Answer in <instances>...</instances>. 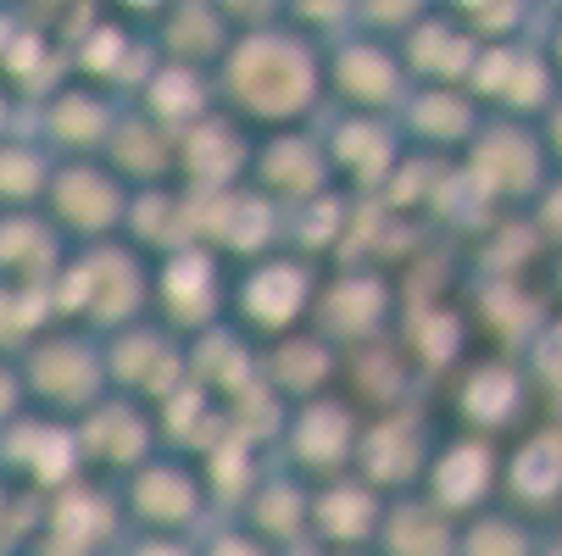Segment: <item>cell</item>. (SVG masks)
<instances>
[{
  "label": "cell",
  "instance_id": "34",
  "mask_svg": "<svg viewBox=\"0 0 562 556\" xmlns=\"http://www.w3.org/2000/svg\"><path fill=\"white\" fill-rule=\"evenodd\" d=\"M395 50H401L413 90H468V78L479 67V45L462 34V23L446 7H435Z\"/></svg>",
  "mask_w": 562,
  "mask_h": 556
},
{
  "label": "cell",
  "instance_id": "14",
  "mask_svg": "<svg viewBox=\"0 0 562 556\" xmlns=\"http://www.w3.org/2000/svg\"><path fill=\"white\" fill-rule=\"evenodd\" d=\"M435 451H440V440H435V423H429V412L418 401L390 407V412H368L362 445H357V479H368L390 501L395 496H418Z\"/></svg>",
  "mask_w": 562,
  "mask_h": 556
},
{
  "label": "cell",
  "instance_id": "41",
  "mask_svg": "<svg viewBox=\"0 0 562 556\" xmlns=\"http://www.w3.org/2000/svg\"><path fill=\"white\" fill-rule=\"evenodd\" d=\"M50 179H56V156L29 128L0 139V217L7 212H45Z\"/></svg>",
  "mask_w": 562,
  "mask_h": 556
},
{
  "label": "cell",
  "instance_id": "36",
  "mask_svg": "<svg viewBox=\"0 0 562 556\" xmlns=\"http://www.w3.org/2000/svg\"><path fill=\"white\" fill-rule=\"evenodd\" d=\"M72 246L56 234L45 212H7L0 217V284H50Z\"/></svg>",
  "mask_w": 562,
  "mask_h": 556
},
{
  "label": "cell",
  "instance_id": "18",
  "mask_svg": "<svg viewBox=\"0 0 562 556\" xmlns=\"http://www.w3.org/2000/svg\"><path fill=\"white\" fill-rule=\"evenodd\" d=\"M195 246H206L217 262L251 268V262L284 251V212L257 184H239L223 195H195Z\"/></svg>",
  "mask_w": 562,
  "mask_h": 556
},
{
  "label": "cell",
  "instance_id": "9",
  "mask_svg": "<svg viewBox=\"0 0 562 556\" xmlns=\"http://www.w3.org/2000/svg\"><path fill=\"white\" fill-rule=\"evenodd\" d=\"M128 206H134V190L101 162V156L56 162V179H50V195H45V217L56 223V234L72 251L123 240L128 234Z\"/></svg>",
  "mask_w": 562,
  "mask_h": 556
},
{
  "label": "cell",
  "instance_id": "53",
  "mask_svg": "<svg viewBox=\"0 0 562 556\" xmlns=\"http://www.w3.org/2000/svg\"><path fill=\"white\" fill-rule=\"evenodd\" d=\"M112 556H201V540H173V534H123Z\"/></svg>",
  "mask_w": 562,
  "mask_h": 556
},
{
  "label": "cell",
  "instance_id": "35",
  "mask_svg": "<svg viewBox=\"0 0 562 556\" xmlns=\"http://www.w3.org/2000/svg\"><path fill=\"white\" fill-rule=\"evenodd\" d=\"M101 162H106L128 190H162V184H179V139L162 134L150 117H139V112L128 106Z\"/></svg>",
  "mask_w": 562,
  "mask_h": 556
},
{
  "label": "cell",
  "instance_id": "27",
  "mask_svg": "<svg viewBox=\"0 0 562 556\" xmlns=\"http://www.w3.org/2000/svg\"><path fill=\"white\" fill-rule=\"evenodd\" d=\"M234 523H246L279 556H306L312 551V485L273 462L257 479V490L246 496V507L234 512Z\"/></svg>",
  "mask_w": 562,
  "mask_h": 556
},
{
  "label": "cell",
  "instance_id": "6",
  "mask_svg": "<svg viewBox=\"0 0 562 556\" xmlns=\"http://www.w3.org/2000/svg\"><path fill=\"white\" fill-rule=\"evenodd\" d=\"M117 507L128 534H173V540H201L217 523L212 490L201 479V462L156 451L145 467H134L117 485Z\"/></svg>",
  "mask_w": 562,
  "mask_h": 556
},
{
  "label": "cell",
  "instance_id": "4",
  "mask_svg": "<svg viewBox=\"0 0 562 556\" xmlns=\"http://www.w3.org/2000/svg\"><path fill=\"white\" fill-rule=\"evenodd\" d=\"M317 290H324V273H317L312 257L301 251H273L251 268L234 273V295H228V324L239 334H251L257 345H273L284 334H301L312 324Z\"/></svg>",
  "mask_w": 562,
  "mask_h": 556
},
{
  "label": "cell",
  "instance_id": "12",
  "mask_svg": "<svg viewBox=\"0 0 562 556\" xmlns=\"http://www.w3.org/2000/svg\"><path fill=\"white\" fill-rule=\"evenodd\" d=\"M324 84H329V112L401 117V106L413 101V78L401 67V50L362 29H351L324 50Z\"/></svg>",
  "mask_w": 562,
  "mask_h": 556
},
{
  "label": "cell",
  "instance_id": "55",
  "mask_svg": "<svg viewBox=\"0 0 562 556\" xmlns=\"http://www.w3.org/2000/svg\"><path fill=\"white\" fill-rule=\"evenodd\" d=\"M535 134H540V145H546V162H551V173H562V101H557V106L540 117V128H535Z\"/></svg>",
  "mask_w": 562,
  "mask_h": 556
},
{
  "label": "cell",
  "instance_id": "22",
  "mask_svg": "<svg viewBox=\"0 0 562 556\" xmlns=\"http://www.w3.org/2000/svg\"><path fill=\"white\" fill-rule=\"evenodd\" d=\"M529 401H535V373L513 356H485V362H473L462 367L457 389H451V412L468 434H507L529 418Z\"/></svg>",
  "mask_w": 562,
  "mask_h": 556
},
{
  "label": "cell",
  "instance_id": "29",
  "mask_svg": "<svg viewBox=\"0 0 562 556\" xmlns=\"http://www.w3.org/2000/svg\"><path fill=\"white\" fill-rule=\"evenodd\" d=\"M395 123H401L407 150L457 162V156L479 139V128H485V106H479L468 90H413V101L401 106Z\"/></svg>",
  "mask_w": 562,
  "mask_h": 556
},
{
  "label": "cell",
  "instance_id": "5",
  "mask_svg": "<svg viewBox=\"0 0 562 556\" xmlns=\"http://www.w3.org/2000/svg\"><path fill=\"white\" fill-rule=\"evenodd\" d=\"M18 367H23V384H29V407L45 412V418H61V423H78L112 395L106 351L85 329H61L56 324L50 334H40L18 356Z\"/></svg>",
  "mask_w": 562,
  "mask_h": 556
},
{
  "label": "cell",
  "instance_id": "38",
  "mask_svg": "<svg viewBox=\"0 0 562 556\" xmlns=\"http://www.w3.org/2000/svg\"><path fill=\"white\" fill-rule=\"evenodd\" d=\"M0 84H7L29 112H34L56 84H67V50H61V39H56L50 23H34V18L23 12L18 39L7 45V56H0Z\"/></svg>",
  "mask_w": 562,
  "mask_h": 556
},
{
  "label": "cell",
  "instance_id": "16",
  "mask_svg": "<svg viewBox=\"0 0 562 556\" xmlns=\"http://www.w3.org/2000/svg\"><path fill=\"white\" fill-rule=\"evenodd\" d=\"M106 351V384L123 401H139V407H162L168 395H179L190 384V367H184V340H173L156 317H139V324L117 329L101 340Z\"/></svg>",
  "mask_w": 562,
  "mask_h": 556
},
{
  "label": "cell",
  "instance_id": "30",
  "mask_svg": "<svg viewBox=\"0 0 562 556\" xmlns=\"http://www.w3.org/2000/svg\"><path fill=\"white\" fill-rule=\"evenodd\" d=\"M150 45H156L162 61L217 72L228 45H234V29H228L217 0H162L156 18H150Z\"/></svg>",
  "mask_w": 562,
  "mask_h": 556
},
{
  "label": "cell",
  "instance_id": "3",
  "mask_svg": "<svg viewBox=\"0 0 562 556\" xmlns=\"http://www.w3.org/2000/svg\"><path fill=\"white\" fill-rule=\"evenodd\" d=\"M67 23H50L61 50H67V78L90 90H106L117 101H134V90L145 84V72L156 67V45L145 34V23H134L123 7L101 12V7H67Z\"/></svg>",
  "mask_w": 562,
  "mask_h": 556
},
{
  "label": "cell",
  "instance_id": "17",
  "mask_svg": "<svg viewBox=\"0 0 562 556\" xmlns=\"http://www.w3.org/2000/svg\"><path fill=\"white\" fill-rule=\"evenodd\" d=\"M468 95L485 106V117H507V123H529L540 128V117L562 101V84L551 61L529 45H491L479 50V67L468 78Z\"/></svg>",
  "mask_w": 562,
  "mask_h": 556
},
{
  "label": "cell",
  "instance_id": "20",
  "mask_svg": "<svg viewBox=\"0 0 562 556\" xmlns=\"http://www.w3.org/2000/svg\"><path fill=\"white\" fill-rule=\"evenodd\" d=\"M502 467H507V456L496 451V440L457 429V434L440 440V451H435V462H429V473H424V496H429L446 518L468 523V518H479V512L502 507Z\"/></svg>",
  "mask_w": 562,
  "mask_h": 556
},
{
  "label": "cell",
  "instance_id": "10",
  "mask_svg": "<svg viewBox=\"0 0 562 556\" xmlns=\"http://www.w3.org/2000/svg\"><path fill=\"white\" fill-rule=\"evenodd\" d=\"M228 295H234V279L206 246H184L173 257L150 262V317L184 345L228 324Z\"/></svg>",
  "mask_w": 562,
  "mask_h": 556
},
{
  "label": "cell",
  "instance_id": "39",
  "mask_svg": "<svg viewBox=\"0 0 562 556\" xmlns=\"http://www.w3.org/2000/svg\"><path fill=\"white\" fill-rule=\"evenodd\" d=\"M457 534H462V523L446 518L424 490L418 496H395L384 507L373 556H457Z\"/></svg>",
  "mask_w": 562,
  "mask_h": 556
},
{
  "label": "cell",
  "instance_id": "37",
  "mask_svg": "<svg viewBox=\"0 0 562 556\" xmlns=\"http://www.w3.org/2000/svg\"><path fill=\"white\" fill-rule=\"evenodd\" d=\"M123 240L139 257H173L184 246H195V195L184 184H162V190H134L128 206V234Z\"/></svg>",
  "mask_w": 562,
  "mask_h": 556
},
{
  "label": "cell",
  "instance_id": "33",
  "mask_svg": "<svg viewBox=\"0 0 562 556\" xmlns=\"http://www.w3.org/2000/svg\"><path fill=\"white\" fill-rule=\"evenodd\" d=\"M128 106H134L139 117H150L162 134H173V139H184L195 123H206L212 112H223V106H217V78H212V72L179 67V61H162V56H156V67L145 72V84L134 90Z\"/></svg>",
  "mask_w": 562,
  "mask_h": 556
},
{
  "label": "cell",
  "instance_id": "59",
  "mask_svg": "<svg viewBox=\"0 0 562 556\" xmlns=\"http://www.w3.org/2000/svg\"><path fill=\"white\" fill-rule=\"evenodd\" d=\"M306 556H373V551H306Z\"/></svg>",
  "mask_w": 562,
  "mask_h": 556
},
{
  "label": "cell",
  "instance_id": "11",
  "mask_svg": "<svg viewBox=\"0 0 562 556\" xmlns=\"http://www.w3.org/2000/svg\"><path fill=\"white\" fill-rule=\"evenodd\" d=\"M324 139L335 190H346L351 201H384V190L395 184V173L407 168V139H401L395 117H362V112H324L317 123Z\"/></svg>",
  "mask_w": 562,
  "mask_h": 556
},
{
  "label": "cell",
  "instance_id": "21",
  "mask_svg": "<svg viewBox=\"0 0 562 556\" xmlns=\"http://www.w3.org/2000/svg\"><path fill=\"white\" fill-rule=\"evenodd\" d=\"M72 429H78V451H85V473L101 485H123L134 467H145L162 451L156 412L139 407V401H123V395H106V401L95 412H85Z\"/></svg>",
  "mask_w": 562,
  "mask_h": 556
},
{
  "label": "cell",
  "instance_id": "51",
  "mask_svg": "<svg viewBox=\"0 0 562 556\" xmlns=\"http://www.w3.org/2000/svg\"><path fill=\"white\" fill-rule=\"evenodd\" d=\"M34 407H29V384H23V367L12 356H0V434L12 423H23Z\"/></svg>",
  "mask_w": 562,
  "mask_h": 556
},
{
  "label": "cell",
  "instance_id": "46",
  "mask_svg": "<svg viewBox=\"0 0 562 556\" xmlns=\"http://www.w3.org/2000/svg\"><path fill=\"white\" fill-rule=\"evenodd\" d=\"M50 329H56L50 284H0V356L18 362Z\"/></svg>",
  "mask_w": 562,
  "mask_h": 556
},
{
  "label": "cell",
  "instance_id": "25",
  "mask_svg": "<svg viewBox=\"0 0 562 556\" xmlns=\"http://www.w3.org/2000/svg\"><path fill=\"white\" fill-rule=\"evenodd\" d=\"M340 378H346V356H340L324 334H312V329L262 345V384L279 395L290 412L340 395V389H335Z\"/></svg>",
  "mask_w": 562,
  "mask_h": 556
},
{
  "label": "cell",
  "instance_id": "54",
  "mask_svg": "<svg viewBox=\"0 0 562 556\" xmlns=\"http://www.w3.org/2000/svg\"><path fill=\"white\" fill-rule=\"evenodd\" d=\"M535 50L551 61L557 84H562V7H546V18H540V34H535Z\"/></svg>",
  "mask_w": 562,
  "mask_h": 556
},
{
  "label": "cell",
  "instance_id": "60",
  "mask_svg": "<svg viewBox=\"0 0 562 556\" xmlns=\"http://www.w3.org/2000/svg\"><path fill=\"white\" fill-rule=\"evenodd\" d=\"M557 290H562V262H557Z\"/></svg>",
  "mask_w": 562,
  "mask_h": 556
},
{
  "label": "cell",
  "instance_id": "47",
  "mask_svg": "<svg viewBox=\"0 0 562 556\" xmlns=\"http://www.w3.org/2000/svg\"><path fill=\"white\" fill-rule=\"evenodd\" d=\"M284 29H295L301 39H312V45H335V39H346L351 29H357V0H284Z\"/></svg>",
  "mask_w": 562,
  "mask_h": 556
},
{
  "label": "cell",
  "instance_id": "43",
  "mask_svg": "<svg viewBox=\"0 0 562 556\" xmlns=\"http://www.w3.org/2000/svg\"><path fill=\"white\" fill-rule=\"evenodd\" d=\"M357 206H362V201H351L346 190H329V195H317V201L284 212V246L301 251V257H312V262L329 257V251H340V246L351 240Z\"/></svg>",
  "mask_w": 562,
  "mask_h": 556
},
{
  "label": "cell",
  "instance_id": "8",
  "mask_svg": "<svg viewBox=\"0 0 562 556\" xmlns=\"http://www.w3.org/2000/svg\"><path fill=\"white\" fill-rule=\"evenodd\" d=\"M395 311H401V295H395L390 273L373 262H351L335 279H324L306 329L324 334L340 356H357V351L395 340Z\"/></svg>",
  "mask_w": 562,
  "mask_h": 556
},
{
  "label": "cell",
  "instance_id": "58",
  "mask_svg": "<svg viewBox=\"0 0 562 556\" xmlns=\"http://www.w3.org/2000/svg\"><path fill=\"white\" fill-rule=\"evenodd\" d=\"M540 556H562V523H557V529H546V540H540Z\"/></svg>",
  "mask_w": 562,
  "mask_h": 556
},
{
  "label": "cell",
  "instance_id": "31",
  "mask_svg": "<svg viewBox=\"0 0 562 556\" xmlns=\"http://www.w3.org/2000/svg\"><path fill=\"white\" fill-rule=\"evenodd\" d=\"M184 367H190V384L206 389L228 412L234 401H246L262 384V345L251 334H239L234 324H217V329H206L201 340L184 345Z\"/></svg>",
  "mask_w": 562,
  "mask_h": 556
},
{
  "label": "cell",
  "instance_id": "28",
  "mask_svg": "<svg viewBox=\"0 0 562 556\" xmlns=\"http://www.w3.org/2000/svg\"><path fill=\"white\" fill-rule=\"evenodd\" d=\"M384 507L390 496H379L357 473L312 485V551H373Z\"/></svg>",
  "mask_w": 562,
  "mask_h": 556
},
{
  "label": "cell",
  "instance_id": "50",
  "mask_svg": "<svg viewBox=\"0 0 562 556\" xmlns=\"http://www.w3.org/2000/svg\"><path fill=\"white\" fill-rule=\"evenodd\" d=\"M201 556H279L268 540H257L246 523H234V518H217L206 534H201Z\"/></svg>",
  "mask_w": 562,
  "mask_h": 556
},
{
  "label": "cell",
  "instance_id": "15",
  "mask_svg": "<svg viewBox=\"0 0 562 556\" xmlns=\"http://www.w3.org/2000/svg\"><path fill=\"white\" fill-rule=\"evenodd\" d=\"M0 479H12L23 496L50 501L72 485H85V451H78V429L45 412H29L0 434Z\"/></svg>",
  "mask_w": 562,
  "mask_h": 556
},
{
  "label": "cell",
  "instance_id": "56",
  "mask_svg": "<svg viewBox=\"0 0 562 556\" xmlns=\"http://www.w3.org/2000/svg\"><path fill=\"white\" fill-rule=\"evenodd\" d=\"M29 128V106L7 90V84H0V139H12V134H23Z\"/></svg>",
  "mask_w": 562,
  "mask_h": 556
},
{
  "label": "cell",
  "instance_id": "19",
  "mask_svg": "<svg viewBox=\"0 0 562 556\" xmlns=\"http://www.w3.org/2000/svg\"><path fill=\"white\" fill-rule=\"evenodd\" d=\"M128 101L106 95V90H90L78 84V78H67V84H56L34 112H29V134L56 156V162H85V156H106L117 123H123Z\"/></svg>",
  "mask_w": 562,
  "mask_h": 556
},
{
  "label": "cell",
  "instance_id": "40",
  "mask_svg": "<svg viewBox=\"0 0 562 556\" xmlns=\"http://www.w3.org/2000/svg\"><path fill=\"white\" fill-rule=\"evenodd\" d=\"M156 429H162V451L201 462L217 440H228V412L212 401L206 389L184 384L179 395H168V401L156 407Z\"/></svg>",
  "mask_w": 562,
  "mask_h": 556
},
{
  "label": "cell",
  "instance_id": "45",
  "mask_svg": "<svg viewBox=\"0 0 562 556\" xmlns=\"http://www.w3.org/2000/svg\"><path fill=\"white\" fill-rule=\"evenodd\" d=\"M540 540H546L540 523H529L513 507H491V512L462 523L457 556H540Z\"/></svg>",
  "mask_w": 562,
  "mask_h": 556
},
{
  "label": "cell",
  "instance_id": "24",
  "mask_svg": "<svg viewBox=\"0 0 562 556\" xmlns=\"http://www.w3.org/2000/svg\"><path fill=\"white\" fill-rule=\"evenodd\" d=\"M251 184L279 206V212H295L317 195L335 190V173H329V156H324V139L317 128H284V134H262L257 139V168H251Z\"/></svg>",
  "mask_w": 562,
  "mask_h": 556
},
{
  "label": "cell",
  "instance_id": "44",
  "mask_svg": "<svg viewBox=\"0 0 562 556\" xmlns=\"http://www.w3.org/2000/svg\"><path fill=\"white\" fill-rule=\"evenodd\" d=\"M273 467V456L268 451H257V445H246V440H217L206 456H201V479H206V490H212V507H217V518H234L239 507H246V496L257 490V479Z\"/></svg>",
  "mask_w": 562,
  "mask_h": 556
},
{
  "label": "cell",
  "instance_id": "1",
  "mask_svg": "<svg viewBox=\"0 0 562 556\" xmlns=\"http://www.w3.org/2000/svg\"><path fill=\"white\" fill-rule=\"evenodd\" d=\"M212 78H217V106L239 117L257 139L284 134V128H317L329 112L324 45L284 29V18L257 34H234Z\"/></svg>",
  "mask_w": 562,
  "mask_h": 556
},
{
  "label": "cell",
  "instance_id": "23",
  "mask_svg": "<svg viewBox=\"0 0 562 556\" xmlns=\"http://www.w3.org/2000/svg\"><path fill=\"white\" fill-rule=\"evenodd\" d=\"M251 168H257V134L228 112H212L179 139V184L190 195L239 190L251 184Z\"/></svg>",
  "mask_w": 562,
  "mask_h": 556
},
{
  "label": "cell",
  "instance_id": "7",
  "mask_svg": "<svg viewBox=\"0 0 562 556\" xmlns=\"http://www.w3.org/2000/svg\"><path fill=\"white\" fill-rule=\"evenodd\" d=\"M457 168L485 212H529L540 201V190L557 179L540 134L529 123H507V117H485L479 139L457 156Z\"/></svg>",
  "mask_w": 562,
  "mask_h": 556
},
{
  "label": "cell",
  "instance_id": "57",
  "mask_svg": "<svg viewBox=\"0 0 562 556\" xmlns=\"http://www.w3.org/2000/svg\"><path fill=\"white\" fill-rule=\"evenodd\" d=\"M18 556H85V551H72V545H61V540H50V534L40 529V534H34V540H29Z\"/></svg>",
  "mask_w": 562,
  "mask_h": 556
},
{
  "label": "cell",
  "instance_id": "32",
  "mask_svg": "<svg viewBox=\"0 0 562 556\" xmlns=\"http://www.w3.org/2000/svg\"><path fill=\"white\" fill-rule=\"evenodd\" d=\"M45 534L85 551V556H112L128 534L123 523V507H117V485H101V479H85L61 496L45 501Z\"/></svg>",
  "mask_w": 562,
  "mask_h": 556
},
{
  "label": "cell",
  "instance_id": "48",
  "mask_svg": "<svg viewBox=\"0 0 562 556\" xmlns=\"http://www.w3.org/2000/svg\"><path fill=\"white\" fill-rule=\"evenodd\" d=\"M401 351L413 356V367H435L446 373L462 351V317L457 311H424L418 317V334H401Z\"/></svg>",
  "mask_w": 562,
  "mask_h": 556
},
{
  "label": "cell",
  "instance_id": "42",
  "mask_svg": "<svg viewBox=\"0 0 562 556\" xmlns=\"http://www.w3.org/2000/svg\"><path fill=\"white\" fill-rule=\"evenodd\" d=\"M446 12L462 23V34L479 50L529 45L540 34V18H546V7H535V0H446Z\"/></svg>",
  "mask_w": 562,
  "mask_h": 556
},
{
  "label": "cell",
  "instance_id": "13",
  "mask_svg": "<svg viewBox=\"0 0 562 556\" xmlns=\"http://www.w3.org/2000/svg\"><path fill=\"white\" fill-rule=\"evenodd\" d=\"M362 423H368V412L351 401V395H329V401L295 407V412L284 418V434H279L273 462L290 467L295 479H306V485L346 479V473H357Z\"/></svg>",
  "mask_w": 562,
  "mask_h": 556
},
{
  "label": "cell",
  "instance_id": "52",
  "mask_svg": "<svg viewBox=\"0 0 562 556\" xmlns=\"http://www.w3.org/2000/svg\"><path fill=\"white\" fill-rule=\"evenodd\" d=\"M529 228L540 234V246H551V251H562V173L540 190V201L529 206Z\"/></svg>",
  "mask_w": 562,
  "mask_h": 556
},
{
  "label": "cell",
  "instance_id": "49",
  "mask_svg": "<svg viewBox=\"0 0 562 556\" xmlns=\"http://www.w3.org/2000/svg\"><path fill=\"white\" fill-rule=\"evenodd\" d=\"M429 12H435V0H357V29L373 34V39L401 45Z\"/></svg>",
  "mask_w": 562,
  "mask_h": 556
},
{
  "label": "cell",
  "instance_id": "26",
  "mask_svg": "<svg viewBox=\"0 0 562 556\" xmlns=\"http://www.w3.org/2000/svg\"><path fill=\"white\" fill-rule=\"evenodd\" d=\"M502 507L524 512L529 523L562 518V423H540L507 451Z\"/></svg>",
  "mask_w": 562,
  "mask_h": 556
},
{
  "label": "cell",
  "instance_id": "2",
  "mask_svg": "<svg viewBox=\"0 0 562 556\" xmlns=\"http://www.w3.org/2000/svg\"><path fill=\"white\" fill-rule=\"evenodd\" d=\"M50 306L61 329H85L106 340L150 317V257H139L128 240L72 251L50 279Z\"/></svg>",
  "mask_w": 562,
  "mask_h": 556
}]
</instances>
